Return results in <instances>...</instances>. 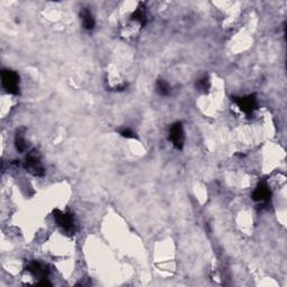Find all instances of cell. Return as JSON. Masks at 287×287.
Returning <instances> with one entry per match:
<instances>
[{
  "instance_id": "obj_1",
  "label": "cell",
  "mask_w": 287,
  "mask_h": 287,
  "mask_svg": "<svg viewBox=\"0 0 287 287\" xmlns=\"http://www.w3.org/2000/svg\"><path fill=\"white\" fill-rule=\"evenodd\" d=\"M53 217L55 219L56 225L64 231L65 234L74 235L77 231L76 221H74L73 214L70 212H63L58 209H55L53 211Z\"/></svg>"
},
{
  "instance_id": "obj_2",
  "label": "cell",
  "mask_w": 287,
  "mask_h": 287,
  "mask_svg": "<svg viewBox=\"0 0 287 287\" xmlns=\"http://www.w3.org/2000/svg\"><path fill=\"white\" fill-rule=\"evenodd\" d=\"M24 167L31 175L37 176V178H42L45 175V170L43 167L41 156L37 151H31L27 154L25 162H24Z\"/></svg>"
},
{
  "instance_id": "obj_3",
  "label": "cell",
  "mask_w": 287,
  "mask_h": 287,
  "mask_svg": "<svg viewBox=\"0 0 287 287\" xmlns=\"http://www.w3.org/2000/svg\"><path fill=\"white\" fill-rule=\"evenodd\" d=\"M1 84L7 93L14 96L19 93V76L15 71L7 69L1 71Z\"/></svg>"
},
{
  "instance_id": "obj_4",
  "label": "cell",
  "mask_w": 287,
  "mask_h": 287,
  "mask_svg": "<svg viewBox=\"0 0 287 287\" xmlns=\"http://www.w3.org/2000/svg\"><path fill=\"white\" fill-rule=\"evenodd\" d=\"M233 99L235 104H237V107L246 115H251L258 109L257 97L255 94H249V96L245 97H235Z\"/></svg>"
},
{
  "instance_id": "obj_5",
  "label": "cell",
  "mask_w": 287,
  "mask_h": 287,
  "mask_svg": "<svg viewBox=\"0 0 287 287\" xmlns=\"http://www.w3.org/2000/svg\"><path fill=\"white\" fill-rule=\"evenodd\" d=\"M170 140L172 141L173 146L176 149L183 148L184 143H185V132H184V128L182 123H174L170 128Z\"/></svg>"
},
{
  "instance_id": "obj_6",
  "label": "cell",
  "mask_w": 287,
  "mask_h": 287,
  "mask_svg": "<svg viewBox=\"0 0 287 287\" xmlns=\"http://www.w3.org/2000/svg\"><path fill=\"white\" fill-rule=\"evenodd\" d=\"M270 198H272V191H270L268 184L266 181H261L253 192L254 201L259 204H266L269 202Z\"/></svg>"
},
{
  "instance_id": "obj_7",
  "label": "cell",
  "mask_w": 287,
  "mask_h": 287,
  "mask_svg": "<svg viewBox=\"0 0 287 287\" xmlns=\"http://www.w3.org/2000/svg\"><path fill=\"white\" fill-rule=\"evenodd\" d=\"M26 269H27V272H29L33 276L41 278V280H45V278H47L50 273L49 267L36 261H29L26 266Z\"/></svg>"
},
{
  "instance_id": "obj_8",
  "label": "cell",
  "mask_w": 287,
  "mask_h": 287,
  "mask_svg": "<svg viewBox=\"0 0 287 287\" xmlns=\"http://www.w3.org/2000/svg\"><path fill=\"white\" fill-rule=\"evenodd\" d=\"M80 17L82 21V25L83 28L86 30H92L96 27V19H94L93 15L88 8H83L80 13Z\"/></svg>"
},
{
  "instance_id": "obj_9",
  "label": "cell",
  "mask_w": 287,
  "mask_h": 287,
  "mask_svg": "<svg viewBox=\"0 0 287 287\" xmlns=\"http://www.w3.org/2000/svg\"><path fill=\"white\" fill-rule=\"evenodd\" d=\"M131 19L137 23H139L140 26H145L147 24V13H146V7L144 3H139L137 9L133 11L131 15Z\"/></svg>"
},
{
  "instance_id": "obj_10",
  "label": "cell",
  "mask_w": 287,
  "mask_h": 287,
  "mask_svg": "<svg viewBox=\"0 0 287 287\" xmlns=\"http://www.w3.org/2000/svg\"><path fill=\"white\" fill-rule=\"evenodd\" d=\"M25 132L26 129L22 127L16 131L15 135V147L17 149L18 153H24L27 149V144L25 139Z\"/></svg>"
},
{
  "instance_id": "obj_11",
  "label": "cell",
  "mask_w": 287,
  "mask_h": 287,
  "mask_svg": "<svg viewBox=\"0 0 287 287\" xmlns=\"http://www.w3.org/2000/svg\"><path fill=\"white\" fill-rule=\"evenodd\" d=\"M156 92L162 97L170 96L171 85L165 80H158L156 82Z\"/></svg>"
},
{
  "instance_id": "obj_12",
  "label": "cell",
  "mask_w": 287,
  "mask_h": 287,
  "mask_svg": "<svg viewBox=\"0 0 287 287\" xmlns=\"http://www.w3.org/2000/svg\"><path fill=\"white\" fill-rule=\"evenodd\" d=\"M196 89L200 90V91L207 92L208 90L210 89V81L209 78L207 76H204L202 78H200L198 81H196Z\"/></svg>"
},
{
  "instance_id": "obj_13",
  "label": "cell",
  "mask_w": 287,
  "mask_h": 287,
  "mask_svg": "<svg viewBox=\"0 0 287 287\" xmlns=\"http://www.w3.org/2000/svg\"><path fill=\"white\" fill-rule=\"evenodd\" d=\"M120 135L125 137V138H129V139H133V138H137L136 137V133L133 132L131 129L129 128H126V129H123V130L120 131Z\"/></svg>"
}]
</instances>
